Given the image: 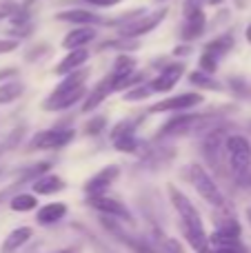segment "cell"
Segmentation results:
<instances>
[{"label":"cell","instance_id":"obj_1","mask_svg":"<svg viewBox=\"0 0 251 253\" xmlns=\"http://www.w3.org/2000/svg\"><path fill=\"white\" fill-rule=\"evenodd\" d=\"M167 191H169V200H171L173 209H176L178 215H180L182 231H185V238L189 240V245L198 253L207 251V247H209L207 245V231H205L203 218H200L198 209L194 207V202H191L178 187H173V184H169Z\"/></svg>","mask_w":251,"mask_h":253},{"label":"cell","instance_id":"obj_2","mask_svg":"<svg viewBox=\"0 0 251 253\" xmlns=\"http://www.w3.org/2000/svg\"><path fill=\"white\" fill-rule=\"evenodd\" d=\"M225 153H227V160H229L231 173H234L236 178L243 180L251 169V144H249V140L240 133L227 135Z\"/></svg>","mask_w":251,"mask_h":253},{"label":"cell","instance_id":"obj_3","mask_svg":"<svg viewBox=\"0 0 251 253\" xmlns=\"http://www.w3.org/2000/svg\"><path fill=\"white\" fill-rule=\"evenodd\" d=\"M187 178H189V182L194 184V189L200 193V198L203 200H207L209 205L213 207H225V196H222L220 187L216 184V180L211 178V175L207 173V169L200 165H189L187 167Z\"/></svg>","mask_w":251,"mask_h":253},{"label":"cell","instance_id":"obj_4","mask_svg":"<svg viewBox=\"0 0 251 253\" xmlns=\"http://www.w3.org/2000/svg\"><path fill=\"white\" fill-rule=\"evenodd\" d=\"M167 16V9H156V11L147 13L145 11H138L131 20H127L123 27H120V38H138V36H145L149 31H154L160 22L165 20Z\"/></svg>","mask_w":251,"mask_h":253},{"label":"cell","instance_id":"obj_5","mask_svg":"<svg viewBox=\"0 0 251 253\" xmlns=\"http://www.w3.org/2000/svg\"><path fill=\"white\" fill-rule=\"evenodd\" d=\"M84 93H87V87H84V84L83 87H65V84H56V89L44 98L42 109L44 111H65V109H69L71 105H76V102L83 100Z\"/></svg>","mask_w":251,"mask_h":253},{"label":"cell","instance_id":"obj_6","mask_svg":"<svg viewBox=\"0 0 251 253\" xmlns=\"http://www.w3.org/2000/svg\"><path fill=\"white\" fill-rule=\"evenodd\" d=\"M205 27H207V16H205L203 7L196 0H189L185 4V22L180 27V38L187 42L196 40L198 36L205 34Z\"/></svg>","mask_w":251,"mask_h":253},{"label":"cell","instance_id":"obj_7","mask_svg":"<svg viewBox=\"0 0 251 253\" xmlns=\"http://www.w3.org/2000/svg\"><path fill=\"white\" fill-rule=\"evenodd\" d=\"M74 129H47L31 138L29 149H62L74 140Z\"/></svg>","mask_w":251,"mask_h":253},{"label":"cell","instance_id":"obj_8","mask_svg":"<svg viewBox=\"0 0 251 253\" xmlns=\"http://www.w3.org/2000/svg\"><path fill=\"white\" fill-rule=\"evenodd\" d=\"M203 93H180V96H173L167 98L163 102H156V105L149 107L151 114H167V111H187V109H194L196 105H203Z\"/></svg>","mask_w":251,"mask_h":253},{"label":"cell","instance_id":"obj_9","mask_svg":"<svg viewBox=\"0 0 251 253\" xmlns=\"http://www.w3.org/2000/svg\"><path fill=\"white\" fill-rule=\"evenodd\" d=\"M205 120H211V116L207 114H180L176 118H171L167 125L160 129L158 135H180V133H189L196 126H200Z\"/></svg>","mask_w":251,"mask_h":253},{"label":"cell","instance_id":"obj_10","mask_svg":"<svg viewBox=\"0 0 251 253\" xmlns=\"http://www.w3.org/2000/svg\"><path fill=\"white\" fill-rule=\"evenodd\" d=\"M118 175H120V167L118 165L105 167V169H100L96 175H91V178L84 182V193H87L89 198L91 196H105V191L116 182Z\"/></svg>","mask_w":251,"mask_h":253},{"label":"cell","instance_id":"obj_11","mask_svg":"<svg viewBox=\"0 0 251 253\" xmlns=\"http://www.w3.org/2000/svg\"><path fill=\"white\" fill-rule=\"evenodd\" d=\"M225 140H227V133L225 129H213L211 133L207 135L203 144V153L207 158V162L213 167V169L220 171L222 169V153H225Z\"/></svg>","mask_w":251,"mask_h":253},{"label":"cell","instance_id":"obj_12","mask_svg":"<svg viewBox=\"0 0 251 253\" xmlns=\"http://www.w3.org/2000/svg\"><path fill=\"white\" fill-rule=\"evenodd\" d=\"M87 205L93 207L96 211H100L102 215H109V218H120V220H131L129 209L116 198H107V196H91L87 198Z\"/></svg>","mask_w":251,"mask_h":253},{"label":"cell","instance_id":"obj_13","mask_svg":"<svg viewBox=\"0 0 251 253\" xmlns=\"http://www.w3.org/2000/svg\"><path fill=\"white\" fill-rule=\"evenodd\" d=\"M182 74H185V65H182V62H176V65L165 67V69L149 83L151 93H167V91H171V89L176 87L178 80L182 78Z\"/></svg>","mask_w":251,"mask_h":253},{"label":"cell","instance_id":"obj_14","mask_svg":"<svg viewBox=\"0 0 251 253\" xmlns=\"http://www.w3.org/2000/svg\"><path fill=\"white\" fill-rule=\"evenodd\" d=\"M109 93H114V80H111V76H107V78H102L100 83L89 91V96L84 98L83 114H89V111H93L96 107H100L102 102L109 98Z\"/></svg>","mask_w":251,"mask_h":253},{"label":"cell","instance_id":"obj_15","mask_svg":"<svg viewBox=\"0 0 251 253\" xmlns=\"http://www.w3.org/2000/svg\"><path fill=\"white\" fill-rule=\"evenodd\" d=\"M47 169H49V162H40V165H34V167H31V169H27L25 173L20 175V180H18V182L9 184L7 189H2V191H0V205H2V202H7V200H11V198L16 196V191H18V189L22 187V184H25V182H29V180H31V182H34V180L38 178V175H42Z\"/></svg>","mask_w":251,"mask_h":253},{"label":"cell","instance_id":"obj_16","mask_svg":"<svg viewBox=\"0 0 251 253\" xmlns=\"http://www.w3.org/2000/svg\"><path fill=\"white\" fill-rule=\"evenodd\" d=\"M93 38H96V29H93V27H78V29L69 31V34L65 36L62 47L69 49V51H74V49H84L89 42H93Z\"/></svg>","mask_w":251,"mask_h":253},{"label":"cell","instance_id":"obj_17","mask_svg":"<svg viewBox=\"0 0 251 253\" xmlns=\"http://www.w3.org/2000/svg\"><path fill=\"white\" fill-rule=\"evenodd\" d=\"M58 20L62 22H74V25H83V27H91V25H100L102 18L96 16L93 11H87V9H69V11H60L56 13Z\"/></svg>","mask_w":251,"mask_h":253},{"label":"cell","instance_id":"obj_18","mask_svg":"<svg viewBox=\"0 0 251 253\" xmlns=\"http://www.w3.org/2000/svg\"><path fill=\"white\" fill-rule=\"evenodd\" d=\"M31 236H34V229H31V227H18V229H13V231L9 233L7 238H4L2 247H0V253H16L20 247H25L27 242L31 240Z\"/></svg>","mask_w":251,"mask_h":253},{"label":"cell","instance_id":"obj_19","mask_svg":"<svg viewBox=\"0 0 251 253\" xmlns=\"http://www.w3.org/2000/svg\"><path fill=\"white\" fill-rule=\"evenodd\" d=\"M31 189H34V193H38V196H51V193L65 189V180L53 173H42L31 182Z\"/></svg>","mask_w":251,"mask_h":253},{"label":"cell","instance_id":"obj_20","mask_svg":"<svg viewBox=\"0 0 251 253\" xmlns=\"http://www.w3.org/2000/svg\"><path fill=\"white\" fill-rule=\"evenodd\" d=\"M87 60H89V51H87V49H74V51H69L60 62H58L56 74L58 76H67V74H71V71L80 69V67H83Z\"/></svg>","mask_w":251,"mask_h":253},{"label":"cell","instance_id":"obj_21","mask_svg":"<svg viewBox=\"0 0 251 253\" xmlns=\"http://www.w3.org/2000/svg\"><path fill=\"white\" fill-rule=\"evenodd\" d=\"M65 215H67V205H62V202H49V205L38 209L36 220H38V224H42V227H49V224H56L58 220H62Z\"/></svg>","mask_w":251,"mask_h":253},{"label":"cell","instance_id":"obj_22","mask_svg":"<svg viewBox=\"0 0 251 253\" xmlns=\"http://www.w3.org/2000/svg\"><path fill=\"white\" fill-rule=\"evenodd\" d=\"M231 47H234V36L225 34V36H220V38H216V40H211V42H207V47H205L203 53H207V56L216 58V60L220 62V58L227 56V53L231 51Z\"/></svg>","mask_w":251,"mask_h":253},{"label":"cell","instance_id":"obj_23","mask_svg":"<svg viewBox=\"0 0 251 253\" xmlns=\"http://www.w3.org/2000/svg\"><path fill=\"white\" fill-rule=\"evenodd\" d=\"M9 207H11L13 211H20V213L34 211L36 207H38V198H36L34 193H16V196L9 200Z\"/></svg>","mask_w":251,"mask_h":253},{"label":"cell","instance_id":"obj_24","mask_svg":"<svg viewBox=\"0 0 251 253\" xmlns=\"http://www.w3.org/2000/svg\"><path fill=\"white\" fill-rule=\"evenodd\" d=\"M25 93L22 83H4L0 84V105H9V102L18 100Z\"/></svg>","mask_w":251,"mask_h":253},{"label":"cell","instance_id":"obj_25","mask_svg":"<svg viewBox=\"0 0 251 253\" xmlns=\"http://www.w3.org/2000/svg\"><path fill=\"white\" fill-rule=\"evenodd\" d=\"M114 147L123 153H133V151H138V147H140V140H138L133 133H123V135H116L114 138Z\"/></svg>","mask_w":251,"mask_h":253},{"label":"cell","instance_id":"obj_26","mask_svg":"<svg viewBox=\"0 0 251 253\" xmlns=\"http://www.w3.org/2000/svg\"><path fill=\"white\" fill-rule=\"evenodd\" d=\"M189 80H191V84H198V87H203V89H211V91H220V83L218 80H213L209 74H205V71H194V74L189 76Z\"/></svg>","mask_w":251,"mask_h":253},{"label":"cell","instance_id":"obj_27","mask_svg":"<svg viewBox=\"0 0 251 253\" xmlns=\"http://www.w3.org/2000/svg\"><path fill=\"white\" fill-rule=\"evenodd\" d=\"M20 9L22 4L18 0H0V20H11Z\"/></svg>","mask_w":251,"mask_h":253},{"label":"cell","instance_id":"obj_28","mask_svg":"<svg viewBox=\"0 0 251 253\" xmlns=\"http://www.w3.org/2000/svg\"><path fill=\"white\" fill-rule=\"evenodd\" d=\"M151 96L149 84H136L133 89L125 91V100H147Z\"/></svg>","mask_w":251,"mask_h":253},{"label":"cell","instance_id":"obj_29","mask_svg":"<svg viewBox=\"0 0 251 253\" xmlns=\"http://www.w3.org/2000/svg\"><path fill=\"white\" fill-rule=\"evenodd\" d=\"M160 253H185V247L180 245V240L176 238H160Z\"/></svg>","mask_w":251,"mask_h":253},{"label":"cell","instance_id":"obj_30","mask_svg":"<svg viewBox=\"0 0 251 253\" xmlns=\"http://www.w3.org/2000/svg\"><path fill=\"white\" fill-rule=\"evenodd\" d=\"M218 231L227 233V236H234V238H240V224L236 218H225L220 224H218Z\"/></svg>","mask_w":251,"mask_h":253},{"label":"cell","instance_id":"obj_31","mask_svg":"<svg viewBox=\"0 0 251 253\" xmlns=\"http://www.w3.org/2000/svg\"><path fill=\"white\" fill-rule=\"evenodd\" d=\"M198 65H200V71H205V74H209V76L218 69V60H216V58H211V56H207V53H203V56H200Z\"/></svg>","mask_w":251,"mask_h":253},{"label":"cell","instance_id":"obj_32","mask_svg":"<svg viewBox=\"0 0 251 253\" xmlns=\"http://www.w3.org/2000/svg\"><path fill=\"white\" fill-rule=\"evenodd\" d=\"M102 129H105V118H93V120H89V125H87V126H84V131H87L89 135L100 133Z\"/></svg>","mask_w":251,"mask_h":253},{"label":"cell","instance_id":"obj_33","mask_svg":"<svg viewBox=\"0 0 251 253\" xmlns=\"http://www.w3.org/2000/svg\"><path fill=\"white\" fill-rule=\"evenodd\" d=\"M133 126H136V123H120V125H116L114 126V131H111V140L116 138V135H123V133H133Z\"/></svg>","mask_w":251,"mask_h":253},{"label":"cell","instance_id":"obj_34","mask_svg":"<svg viewBox=\"0 0 251 253\" xmlns=\"http://www.w3.org/2000/svg\"><path fill=\"white\" fill-rule=\"evenodd\" d=\"M18 49V40L16 38H0V56L9 51H16Z\"/></svg>","mask_w":251,"mask_h":253},{"label":"cell","instance_id":"obj_35","mask_svg":"<svg viewBox=\"0 0 251 253\" xmlns=\"http://www.w3.org/2000/svg\"><path fill=\"white\" fill-rule=\"evenodd\" d=\"M76 2H84V4H91V7H116L123 0H76Z\"/></svg>","mask_w":251,"mask_h":253},{"label":"cell","instance_id":"obj_36","mask_svg":"<svg viewBox=\"0 0 251 253\" xmlns=\"http://www.w3.org/2000/svg\"><path fill=\"white\" fill-rule=\"evenodd\" d=\"M203 253H247V249H207Z\"/></svg>","mask_w":251,"mask_h":253},{"label":"cell","instance_id":"obj_37","mask_svg":"<svg viewBox=\"0 0 251 253\" xmlns=\"http://www.w3.org/2000/svg\"><path fill=\"white\" fill-rule=\"evenodd\" d=\"M56 253H80V249H78V247H69V249H60Z\"/></svg>","mask_w":251,"mask_h":253},{"label":"cell","instance_id":"obj_38","mask_svg":"<svg viewBox=\"0 0 251 253\" xmlns=\"http://www.w3.org/2000/svg\"><path fill=\"white\" fill-rule=\"evenodd\" d=\"M173 53H176V56H180V53H189V47H176Z\"/></svg>","mask_w":251,"mask_h":253},{"label":"cell","instance_id":"obj_39","mask_svg":"<svg viewBox=\"0 0 251 253\" xmlns=\"http://www.w3.org/2000/svg\"><path fill=\"white\" fill-rule=\"evenodd\" d=\"M247 40H249V42H251V25L247 27Z\"/></svg>","mask_w":251,"mask_h":253},{"label":"cell","instance_id":"obj_40","mask_svg":"<svg viewBox=\"0 0 251 253\" xmlns=\"http://www.w3.org/2000/svg\"><path fill=\"white\" fill-rule=\"evenodd\" d=\"M36 0H25V4H22V7H29V4H34Z\"/></svg>","mask_w":251,"mask_h":253},{"label":"cell","instance_id":"obj_41","mask_svg":"<svg viewBox=\"0 0 251 253\" xmlns=\"http://www.w3.org/2000/svg\"><path fill=\"white\" fill-rule=\"evenodd\" d=\"M207 2H209V4H220L222 0H207Z\"/></svg>","mask_w":251,"mask_h":253},{"label":"cell","instance_id":"obj_42","mask_svg":"<svg viewBox=\"0 0 251 253\" xmlns=\"http://www.w3.org/2000/svg\"><path fill=\"white\" fill-rule=\"evenodd\" d=\"M247 218H249V222H251V209H247Z\"/></svg>","mask_w":251,"mask_h":253},{"label":"cell","instance_id":"obj_43","mask_svg":"<svg viewBox=\"0 0 251 253\" xmlns=\"http://www.w3.org/2000/svg\"><path fill=\"white\" fill-rule=\"evenodd\" d=\"M156 2H165V0H156Z\"/></svg>","mask_w":251,"mask_h":253},{"label":"cell","instance_id":"obj_44","mask_svg":"<svg viewBox=\"0 0 251 253\" xmlns=\"http://www.w3.org/2000/svg\"><path fill=\"white\" fill-rule=\"evenodd\" d=\"M249 131H251V120H249Z\"/></svg>","mask_w":251,"mask_h":253},{"label":"cell","instance_id":"obj_45","mask_svg":"<svg viewBox=\"0 0 251 253\" xmlns=\"http://www.w3.org/2000/svg\"><path fill=\"white\" fill-rule=\"evenodd\" d=\"M0 151H2V147H0Z\"/></svg>","mask_w":251,"mask_h":253}]
</instances>
